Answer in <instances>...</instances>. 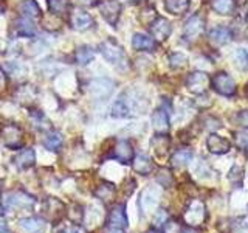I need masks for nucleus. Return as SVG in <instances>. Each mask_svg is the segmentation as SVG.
I'll list each match as a JSON object with an SVG mask.
<instances>
[{"label": "nucleus", "instance_id": "1", "mask_svg": "<svg viewBox=\"0 0 248 233\" xmlns=\"http://www.w3.org/2000/svg\"><path fill=\"white\" fill-rule=\"evenodd\" d=\"M99 51L101 54L106 58L107 62H110L112 66L118 67L121 70L127 68L129 62H127V56L121 47L116 44L112 39H106V41L99 45Z\"/></svg>", "mask_w": 248, "mask_h": 233}, {"label": "nucleus", "instance_id": "2", "mask_svg": "<svg viewBox=\"0 0 248 233\" xmlns=\"http://www.w3.org/2000/svg\"><path fill=\"white\" fill-rule=\"evenodd\" d=\"M127 216L124 212V205H115L107 219V233H124L127 229Z\"/></svg>", "mask_w": 248, "mask_h": 233}, {"label": "nucleus", "instance_id": "3", "mask_svg": "<svg viewBox=\"0 0 248 233\" xmlns=\"http://www.w3.org/2000/svg\"><path fill=\"white\" fill-rule=\"evenodd\" d=\"M183 217H185V222L188 224L189 227H199V225L203 224L206 217V210H205L203 202L196 200V199L191 200Z\"/></svg>", "mask_w": 248, "mask_h": 233}, {"label": "nucleus", "instance_id": "4", "mask_svg": "<svg viewBox=\"0 0 248 233\" xmlns=\"http://www.w3.org/2000/svg\"><path fill=\"white\" fill-rule=\"evenodd\" d=\"M113 87H115L113 81L107 80V78H96V80H92L89 83L90 95L98 101L107 100L108 97H110L112 92H113Z\"/></svg>", "mask_w": 248, "mask_h": 233}, {"label": "nucleus", "instance_id": "5", "mask_svg": "<svg viewBox=\"0 0 248 233\" xmlns=\"http://www.w3.org/2000/svg\"><path fill=\"white\" fill-rule=\"evenodd\" d=\"M211 85L217 93H220L223 97H232L236 93V84L232 81V78L223 72L214 75L211 80Z\"/></svg>", "mask_w": 248, "mask_h": 233}, {"label": "nucleus", "instance_id": "6", "mask_svg": "<svg viewBox=\"0 0 248 233\" xmlns=\"http://www.w3.org/2000/svg\"><path fill=\"white\" fill-rule=\"evenodd\" d=\"M2 140L11 150H19L23 146V131L16 124H6L2 128Z\"/></svg>", "mask_w": 248, "mask_h": 233}, {"label": "nucleus", "instance_id": "7", "mask_svg": "<svg viewBox=\"0 0 248 233\" xmlns=\"http://www.w3.org/2000/svg\"><path fill=\"white\" fill-rule=\"evenodd\" d=\"M203 28H205L203 19H202L199 14H194L185 22L183 37L186 39V41H196V39L203 33Z\"/></svg>", "mask_w": 248, "mask_h": 233}, {"label": "nucleus", "instance_id": "8", "mask_svg": "<svg viewBox=\"0 0 248 233\" xmlns=\"http://www.w3.org/2000/svg\"><path fill=\"white\" fill-rule=\"evenodd\" d=\"M99 11H101V16H103L112 27H115L116 22L120 19L121 5L118 0H103V2L99 3Z\"/></svg>", "mask_w": 248, "mask_h": 233}, {"label": "nucleus", "instance_id": "9", "mask_svg": "<svg viewBox=\"0 0 248 233\" xmlns=\"http://www.w3.org/2000/svg\"><path fill=\"white\" fill-rule=\"evenodd\" d=\"M211 80H209V76L203 72H192L188 80H186V87H188L189 92L196 93V95H200V93H203Z\"/></svg>", "mask_w": 248, "mask_h": 233}, {"label": "nucleus", "instance_id": "10", "mask_svg": "<svg viewBox=\"0 0 248 233\" xmlns=\"http://www.w3.org/2000/svg\"><path fill=\"white\" fill-rule=\"evenodd\" d=\"M170 23L165 17H157L151 23V34L155 39V42H163L166 41L170 34Z\"/></svg>", "mask_w": 248, "mask_h": 233}, {"label": "nucleus", "instance_id": "11", "mask_svg": "<svg viewBox=\"0 0 248 233\" xmlns=\"http://www.w3.org/2000/svg\"><path fill=\"white\" fill-rule=\"evenodd\" d=\"M112 157L115 160H118L121 163H132L135 159L134 155V148L127 142V140H120L118 143L113 148V155Z\"/></svg>", "mask_w": 248, "mask_h": 233}, {"label": "nucleus", "instance_id": "12", "mask_svg": "<svg viewBox=\"0 0 248 233\" xmlns=\"http://www.w3.org/2000/svg\"><path fill=\"white\" fill-rule=\"evenodd\" d=\"M6 204L11 208H16V207L31 208L36 204V199L33 196H30V194H27L25 191H14L6 198Z\"/></svg>", "mask_w": 248, "mask_h": 233}, {"label": "nucleus", "instance_id": "13", "mask_svg": "<svg viewBox=\"0 0 248 233\" xmlns=\"http://www.w3.org/2000/svg\"><path fill=\"white\" fill-rule=\"evenodd\" d=\"M44 212L48 215L50 221H59L65 213V205L56 198H48L44 202Z\"/></svg>", "mask_w": 248, "mask_h": 233}, {"label": "nucleus", "instance_id": "14", "mask_svg": "<svg viewBox=\"0 0 248 233\" xmlns=\"http://www.w3.org/2000/svg\"><path fill=\"white\" fill-rule=\"evenodd\" d=\"M206 146L213 154H227L231 150V143L228 140L217 134H211L206 138Z\"/></svg>", "mask_w": 248, "mask_h": 233}, {"label": "nucleus", "instance_id": "15", "mask_svg": "<svg viewBox=\"0 0 248 233\" xmlns=\"http://www.w3.org/2000/svg\"><path fill=\"white\" fill-rule=\"evenodd\" d=\"M70 22H72V27L78 31H85L92 28L93 25V19L89 13H85L82 10H75L72 13V17H70Z\"/></svg>", "mask_w": 248, "mask_h": 233}, {"label": "nucleus", "instance_id": "16", "mask_svg": "<svg viewBox=\"0 0 248 233\" xmlns=\"http://www.w3.org/2000/svg\"><path fill=\"white\" fill-rule=\"evenodd\" d=\"M19 227L22 229L23 233H44L45 232V221L41 217H25L20 219Z\"/></svg>", "mask_w": 248, "mask_h": 233}, {"label": "nucleus", "instance_id": "17", "mask_svg": "<svg viewBox=\"0 0 248 233\" xmlns=\"http://www.w3.org/2000/svg\"><path fill=\"white\" fill-rule=\"evenodd\" d=\"M151 123H152V128L155 129L157 134H165V132H168V129H169L168 112L163 111V109H157V111L152 114Z\"/></svg>", "mask_w": 248, "mask_h": 233}, {"label": "nucleus", "instance_id": "18", "mask_svg": "<svg viewBox=\"0 0 248 233\" xmlns=\"http://www.w3.org/2000/svg\"><path fill=\"white\" fill-rule=\"evenodd\" d=\"M13 162L19 169H28V168H31L34 165L36 154H34L33 150H31V148H27V150L20 151L17 155H16V157L13 159Z\"/></svg>", "mask_w": 248, "mask_h": 233}, {"label": "nucleus", "instance_id": "19", "mask_svg": "<svg viewBox=\"0 0 248 233\" xmlns=\"http://www.w3.org/2000/svg\"><path fill=\"white\" fill-rule=\"evenodd\" d=\"M17 11L20 13L22 17L27 19L41 17V8L36 3V0H22L17 6Z\"/></svg>", "mask_w": 248, "mask_h": 233}, {"label": "nucleus", "instance_id": "20", "mask_svg": "<svg viewBox=\"0 0 248 233\" xmlns=\"http://www.w3.org/2000/svg\"><path fill=\"white\" fill-rule=\"evenodd\" d=\"M208 37H209V42L214 44V45H225L231 41V31L225 27H216L213 28L211 31L208 33Z\"/></svg>", "mask_w": 248, "mask_h": 233}, {"label": "nucleus", "instance_id": "21", "mask_svg": "<svg viewBox=\"0 0 248 233\" xmlns=\"http://www.w3.org/2000/svg\"><path fill=\"white\" fill-rule=\"evenodd\" d=\"M132 45L138 51H154L155 50V39L147 34H134L132 37Z\"/></svg>", "mask_w": 248, "mask_h": 233}, {"label": "nucleus", "instance_id": "22", "mask_svg": "<svg viewBox=\"0 0 248 233\" xmlns=\"http://www.w3.org/2000/svg\"><path fill=\"white\" fill-rule=\"evenodd\" d=\"M191 0H165L166 11L174 16H183L189 10Z\"/></svg>", "mask_w": 248, "mask_h": 233}, {"label": "nucleus", "instance_id": "23", "mask_svg": "<svg viewBox=\"0 0 248 233\" xmlns=\"http://www.w3.org/2000/svg\"><path fill=\"white\" fill-rule=\"evenodd\" d=\"M16 33L19 36H25V37H33L36 34V27L33 25V22L31 19H27V17H19L16 20Z\"/></svg>", "mask_w": 248, "mask_h": 233}, {"label": "nucleus", "instance_id": "24", "mask_svg": "<svg viewBox=\"0 0 248 233\" xmlns=\"http://www.w3.org/2000/svg\"><path fill=\"white\" fill-rule=\"evenodd\" d=\"M93 58H95V50L89 45H82L75 51V61L79 66H87Z\"/></svg>", "mask_w": 248, "mask_h": 233}, {"label": "nucleus", "instance_id": "25", "mask_svg": "<svg viewBox=\"0 0 248 233\" xmlns=\"http://www.w3.org/2000/svg\"><path fill=\"white\" fill-rule=\"evenodd\" d=\"M192 159V152L188 148H185V150H178L172 154V157H170V165L174 168H182L185 166L186 163H189V160Z\"/></svg>", "mask_w": 248, "mask_h": 233}, {"label": "nucleus", "instance_id": "26", "mask_svg": "<svg viewBox=\"0 0 248 233\" xmlns=\"http://www.w3.org/2000/svg\"><path fill=\"white\" fill-rule=\"evenodd\" d=\"M132 166H134V169L137 171V173L143 174V176H147L152 173V162L146 157V155H137V157L134 159V162H132Z\"/></svg>", "mask_w": 248, "mask_h": 233}, {"label": "nucleus", "instance_id": "27", "mask_svg": "<svg viewBox=\"0 0 248 233\" xmlns=\"http://www.w3.org/2000/svg\"><path fill=\"white\" fill-rule=\"evenodd\" d=\"M151 146L157 155H165L169 150V138L165 134H157L151 140Z\"/></svg>", "mask_w": 248, "mask_h": 233}, {"label": "nucleus", "instance_id": "28", "mask_svg": "<svg viewBox=\"0 0 248 233\" xmlns=\"http://www.w3.org/2000/svg\"><path fill=\"white\" fill-rule=\"evenodd\" d=\"M211 6L214 8V11L219 14H232L236 10V2L234 0H211Z\"/></svg>", "mask_w": 248, "mask_h": 233}, {"label": "nucleus", "instance_id": "29", "mask_svg": "<svg viewBox=\"0 0 248 233\" xmlns=\"http://www.w3.org/2000/svg\"><path fill=\"white\" fill-rule=\"evenodd\" d=\"M46 3L54 16H64L70 10V0H46Z\"/></svg>", "mask_w": 248, "mask_h": 233}, {"label": "nucleus", "instance_id": "30", "mask_svg": "<svg viewBox=\"0 0 248 233\" xmlns=\"http://www.w3.org/2000/svg\"><path fill=\"white\" fill-rule=\"evenodd\" d=\"M127 115H129V104L126 98L120 97L112 106V116H115V118H124Z\"/></svg>", "mask_w": 248, "mask_h": 233}, {"label": "nucleus", "instance_id": "31", "mask_svg": "<svg viewBox=\"0 0 248 233\" xmlns=\"http://www.w3.org/2000/svg\"><path fill=\"white\" fill-rule=\"evenodd\" d=\"M42 143L48 151L56 152L61 150V146H62V137H61L59 132H50V134L44 138Z\"/></svg>", "mask_w": 248, "mask_h": 233}, {"label": "nucleus", "instance_id": "32", "mask_svg": "<svg viewBox=\"0 0 248 233\" xmlns=\"http://www.w3.org/2000/svg\"><path fill=\"white\" fill-rule=\"evenodd\" d=\"M232 59H234V64L239 70H247L248 68V53L242 49H239L234 51V56H232Z\"/></svg>", "mask_w": 248, "mask_h": 233}, {"label": "nucleus", "instance_id": "33", "mask_svg": "<svg viewBox=\"0 0 248 233\" xmlns=\"http://www.w3.org/2000/svg\"><path fill=\"white\" fill-rule=\"evenodd\" d=\"M113 193H115V188H113V185L110 183H104V185H101L99 188L96 190V196L101 199V200H110L113 198Z\"/></svg>", "mask_w": 248, "mask_h": 233}, {"label": "nucleus", "instance_id": "34", "mask_svg": "<svg viewBox=\"0 0 248 233\" xmlns=\"http://www.w3.org/2000/svg\"><path fill=\"white\" fill-rule=\"evenodd\" d=\"M186 62H188V58L182 53H172L169 58V66L172 68H182L186 66Z\"/></svg>", "mask_w": 248, "mask_h": 233}, {"label": "nucleus", "instance_id": "35", "mask_svg": "<svg viewBox=\"0 0 248 233\" xmlns=\"http://www.w3.org/2000/svg\"><path fill=\"white\" fill-rule=\"evenodd\" d=\"M168 221H169V213L166 212V210H158L154 216V224L157 229L165 227V225L168 224Z\"/></svg>", "mask_w": 248, "mask_h": 233}, {"label": "nucleus", "instance_id": "36", "mask_svg": "<svg viewBox=\"0 0 248 233\" xmlns=\"http://www.w3.org/2000/svg\"><path fill=\"white\" fill-rule=\"evenodd\" d=\"M242 177H244V171L242 168H239V166H232L231 171H230V174H228V179L230 181L234 183V185H239L240 182H242Z\"/></svg>", "mask_w": 248, "mask_h": 233}, {"label": "nucleus", "instance_id": "37", "mask_svg": "<svg viewBox=\"0 0 248 233\" xmlns=\"http://www.w3.org/2000/svg\"><path fill=\"white\" fill-rule=\"evenodd\" d=\"M158 182L165 186V188H169L170 185H172V176H170L169 171H160V174H158Z\"/></svg>", "mask_w": 248, "mask_h": 233}, {"label": "nucleus", "instance_id": "38", "mask_svg": "<svg viewBox=\"0 0 248 233\" xmlns=\"http://www.w3.org/2000/svg\"><path fill=\"white\" fill-rule=\"evenodd\" d=\"M236 123L239 126L248 129V111H240L236 114Z\"/></svg>", "mask_w": 248, "mask_h": 233}, {"label": "nucleus", "instance_id": "39", "mask_svg": "<svg viewBox=\"0 0 248 233\" xmlns=\"http://www.w3.org/2000/svg\"><path fill=\"white\" fill-rule=\"evenodd\" d=\"M237 145L240 148H248V132H240V134H237Z\"/></svg>", "mask_w": 248, "mask_h": 233}, {"label": "nucleus", "instance_id": "40", "mask_svg": "<svg viewBox=\"0 0 248 233\" xmlns=\"http://www.w3.org/2000/svg\"><path fill=\"white\" fill-rule=\"evenodd\" d=\"M6 84V76L3 73V70H0V89H3Z\"/></svg>", "mask_w": 248, "mask_h": 233}, {"label": "nucleus", "instance_id": "41", "mask_svg": "<svg viewBox=\"0 0 248 233\" xmlns=\"http://www.w3.org/2000/svg\"><path fill=\"white\" fill-rule=\"evenodd\" d=\"M0 233H11V230L8 229V225H6V222H0Z\"/></svg>", "mask_w": 248, "mask_h": 233}, {"label": "nucleus", "instance_id": "42", "mask_svg": "<svg viewBox=\"0 0 248 233\" xmlns=\"http://www.w3.org/2000/svg\"><path fill=\"white\" fill-rule=\"evenodd\" d=\"M180 233H199L196 229H192V227H189V225H188V227H185V229H182V232Z\"/></svg>", "mask_w": 248, "mask_h": 233}, {"label": "nucleus", "instance_id": "43", "mask_svg": "<svg viewBox=\"0 0 248 233\" xmlns=\"http://www.w3.org/2000/svg\"><path fill=\"white\" fill-rule=\"evenodd\" d=\"M79 2L82 5H87V6H92V5H95L96 3V0H79Z\"/></svg>", "mask_w": 248, "mask_h": 233}, {"label": "nucleus", "instance_id": "44", "mask_svg": "<svg viewBox=\"0 0 248 233\" xmlns=\"http://www.w3.org/2000/svg\"><path fill=\"white\" fill-rule=\"evenodd\" d=\"M244 14H245V17L248 19V0H245V5H244Z\"/></svg>", "mask_w": 248, "mask_h": 233}, {"label": "nucleus", "instance_id": "45", "mask_svg": "<svg viewBox=\"0 0 248 233\" xmlns=\"http://www.w3.org/2000/svg\"><path fill=\"white\" fill-rule=\"evenodd\" d=\"M146 233H161V232L158 229H151V230H147Z\"/></svg>", "mask_w": 248, "mask_h": 233}, {"label": "nucleus", "instance_id": "46", "mask_svg": "<svg viewBox=\"0 0 248 233\" xmlns=\"http://www.w3.org/2000/svg\"><path fill=\"white\" fill-rule=\"evenodd\" d=\"M3 213H5V210H3V205L0 204V216H3Z\"/></svg>", "mask_w": 248, "mask_h": 233}, {"label": "nucleus", "instance_id": "47", "mask_svg": "<svg viewBox=\"0 0 248 233\" xmlns=\"http://www.w3.org/2000/svg\"><path fill=\"white\" fill-rule=\"evenodd\" d=\"M67 233H78V229H70Z\"/></svg>", "mask_w": 248, "mask_h": 233}, {"label": "nucleus", "instance_id": "48", "mask_svg": "<svg viewBox=\"0 0 248 233\" xmlns=\"http://www.w3.org/2000/svg\"><path fill=\"white\" fill-rule=\"evenodd\" d=\"M127 2H138V0H127Z\"/></svg>", "mask_w": 248, "mask_h": 233}, {"label": "nucleus", "instance_id": "49", "mask_svg": "<svg viewBox=\"0 0 248 233\" xmlns=\"http://www.w3.org/2000/svg\"><path fill=\"white\" fill-rule=\"evenodd\" d=\"M247 97H248V84H247Z\"/></svg>", "mask_w": 248, "mask_h": 233}, {"label": "nucleus", "instance_id": "50", "mask_svg": "<svg viewBox=\"0 0 248 233\" xmlns=\"http://www.w3.org/2000/svg\"><path fill=\"white\" fill-rule=\"evenodd\" d=\"M247 150H248V148H247Z\"/></svg>", "mask_w": 248, "mask_h": 233}]
</instances>
